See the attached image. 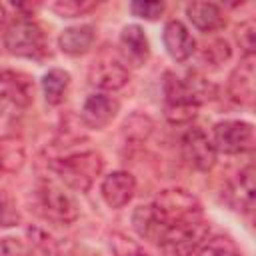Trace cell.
I'll return each instance as SVG.
<instances>
[{
    "mask_svg": "<svg viewBox=\"0 0 256 256\" xmlns=\"http://www.w3.org/2000/svg\"><path fill=\"white\" fill-rule=\"evenodd\" d=\"M202 218V206L192 192L184 188H166L150 204H142L134 210L132 224L138 236L160 246L172 230Z\"/></svg>",
    "mask_w": 256,
    "mask_h": 256,
    "instance_id": "6da1fadb",
    "label": "cell"
},
{
    "mask_svg": "<svg viewBox=\"0 0 256 256\" xmlns=\"http://www.w3.org/2000/svg\"><path fill=\"white\" fill-rule=\"evenodd\" d=\"M48 166L68 188H72L76 192H88L90 186L94 184L96 176L102 172L104 160L98 152L88 150V152L56 158Z\"/></svg>",
    "mask_w": 256,
    "mask_h": 256,
    "instance_id": "7a4b0ae2",
    "label": "cell"
},
{
    "mask_svg": "<svg viewBox=\"0 0 256 256\" xmlns=\"http://www.w3.org/2000/svg\"><path fill=\"white\" fill-rule=\"evenodd\" d=\"M4 46L10 54L20 58H42L46 52V38L34 20L16 18L6 28Z\"/></svg>",
    "mask_w": 256,
    "mask_h": 256,
    "instance_id": "3957f363",
    "label": "cell"
},
{
    "mask_svg": "<svg viewBox=\"0 0 256 256\" xmlns=\"http://www.w3.org/2000/svg\"><path fill=\"white\" fill-rule=\"evenodd\" d=\"M42 214L58 224H72L78 218V204L66 188L52 180H42L36 190Z\"/></svg>",
    "mask_w": 256,
    "mask_h": 256,
    "instance_id": "277c9868",
    "label": "cell"
},
{
    "mask_svg": "<svg viewBox=\"0 0 256 256\" xmlns=\"http://www.w3.org/2000/svg\"><path fill=\"white\" fill-rule=\"evenodd\" d=\"M214 148L222 154H244L254 148V126L242 120H224L214 126Z\"/></svg>",
    "mask_w": 256,
    "mask_h": 256,
    "instance_id": "5b68a950",
    "label": "cell"
},
{
    "mask_svg": "<svg viewBox=\"0 0 256 256\" xmlns=\"http://www.w3.org/2000/svg\"><path fill=\"white\" fill-rule=\"evenodd\" d=\"M208 232H210V226L202 218L198 222L172 230L158 248L166 256H192L202 246V242L208 238Z\"/></svg>",
    "mask_w": 256,
    "mask_h": 256,
    "instance_id": "8992f818",
    "label": "cell"
},
{
    "mask_svg": "<svg viewBox=\"0 0 256 256\" xmlns=\"http://www.w3.org/2000/svg\"><path fill=\"white\" fill-rule=\"evenodd\" d=\"M180 150L182 158L200 172H208L216 164V148L200 128H190L188 132H184L180 140Z\"/></svg>",
    "mask_w": 256,
    "mask_h": 256,
    "instance_id": "52a82bcc",
    "label": "cell"
},
{
    "mask_svg": "<svg viewBox=\"0 0 256 256\" xmlns=\"http://www.w3.org/2000/svg\"><path fill=\"white\" fill-rule=\"evenodd\" d=\"M34 100V80L16 70H0V104L18 108L30 106Z\"/></svg>",
    "mask_w": 256,
    "mask_h": 256,
    "instance_id": "ba28073f",
    "label": "cell"
},
{
    "mask_svg": "<svg viewBox=\"0 0 256 256\" xmlns=\"http://www.w3.org/2000/svg\"><path fill=\"white\" fill-rule=\"evenodd\" d=\"M88 80L92 86L102 90H120L122 86L128 84L130 74L120 60L112 56H100L98 60L92 62L88 70Z\"/></svg>",
    "mask_w": 256,
    "mask_h": 256,
    "instance_id": "9c48e42d",
    "label": "cell"
},
{
    "mask_svg": "<svg viewBox=\"0 0 256 256\" xmlns=\"http://www.w3.org/2000/svg\"><path fill=\"white\" fill-rule=\"evenodd\" d=\"M254 80H256L254 56H244L242 62L232 70V74L228 78V94H230V98L240 106H252L254 104V96H256Z\"/></svg>",
    "mask_w": 256,
    "mask_h": 256,
    "instance_id": "30bf717a",
    "label": "cell"
},
{
    "mask_svg": "<svg viewBox=\"0 0 256 256\" xmlns=\"http://www.w3.org/2000/svg\"><path fill=\"white\" fill-rule=\"evenodd\" d=\"M134 190H136V180L130 172H124V170L108 174L100 186V194H102L104 202L114 210L124 208L132 200Z\"/></svg>",
    "mask_w": 256,
    "mask_h": 256,
    "instance_id": "8fae6325",
    "label": "cell"
},
{
    "mask_svg": "<svg viewBox=\"0 0 256 256\" xmlns=\"http://www.w3.org/2000/svg\"><path fill=\"white\" fill-rule=\"evenodd\" d=\"M116 112H118V102L114 98H110L106 94H92L86 98V102L80 110V118L88 128L102 130L112 122Z\"/></svg>",
    "mask_w": 256,
    "mask_h": 256,
    "instance_id": "7c38bea8",
    "label": "cell"
},
{
    "mask_svg": "<svg viewBox=\"0 0 256 256\" xmlns=\"http://www.w3.org/2000/svg\"><path fill=\"white\" fill-rule=\"evenodd\" d=\"M164 48L166 52L176 60V62H184L188 60L194 50H196V40L192 38L190 30L180 22V20H170L164 26Z\"/></svg>",
    "mask_w": 256,
    "mask_h": 256,
    "instance_id": "4fadbf2b",
    "label": "cell"
},
{
    "mask_svg": "<svg viewBox=\"0 0 256 256\" xmlns=\"http://www.w3.org/2000/svg\"><path fill=\"white\" fill-rule=\"evenodd\" d=\"M120 52H122V58L128 62V66L140 68L148 62L150 46L140 26L136 24L124 26V30L120 32Z\"/></svg>",
    "mask_w": 256,
    "mask_h": 256,
    "instance_id": "5bb4252c",
    "label": "cell"
},
{
    "mask_svg": "<svg viewBox=\"0 0 256 256\" xmlns=\"http://www.w3.org/2000/svg\"><path fill=\"white\" fill-rule=\"evenodd\" d=\"M186 14L190 22L202 32H214L226 24L220 6L214 2H192L186 6Z\"/></svg>",
    "mask_w": 256,
    "mask_h": 256,
    "instance_id": "9a60e30c",
    "label": "cell"
},
{
    "mask_svg": "<svg viewBox=\"0 0 256 256\" xmlns=\"http://www.w3.org/2000/svg\"><path fill=\"white\" fill-rule=\"evenodd\" d=\"M92 42H94V28L90 24L70 26L62 30V34L58 36V46L68 56H80L88 52Z\"/></svg>",
    "mask_w": 256,
    "mask_h": 256,
    "instance_id": "2e32d148",
    "label": "cell"
},
{
    "mask_svg": "<svg viewBox=\"0 0 256 256\" xmlns=\"http://www.w3.org/2000/svg\"><path fill=\"white\" fill-rule=\"evenodd\" d=\"M228 194L236 210H246V212L252 210V204H254V168L252 166H246L238 174Z\"/></svg>",
    "mask_w": 256,
    "mask_h": 256,
    "instance_id": "e0dca14e",
    "label": "cell"
},
{
    "mask_svg": "<svg viewBox=\"0 0 256 256\" xmlns=\"http://www.w3.org/2000/svg\"><path fill=\"white\" fill-rule=\"evenodd\" d=\"M26 152L24 144L18 138L2 136L0 138V176L2 174H14L24 166Z\"/></svg>",
    "mask_w": 256,
    "mask_h": 256,
    "instance_id": "ac0fdd59",
    "label": "cell"
},
{
    "mask_svg": "<svg viewBox=\"0 0 256 256\" xmlns=\"http://www.w3.org/2000/svg\"><path fill=\"white\" fill-rule=\"evenodd\" d=\"M70 86V74L62 68H52L42 76V90L48 104H60Z\"/></svg>",
    "mask_w": 256,
    "mask_h": 256,
    "instance_id": "d6986e66",
    "label": "cell"
},
{
    "mask_svg": "<svg viewBox=\"0 0 256 256\" xmlns=\"http://www.w3.org/2000/svg\"><path fill=\"white\" fill-rule=\"evenodd\" d=\"M182 86H184V92H186L188 100L194 106H200V104H204V102H208L216 96V86L198 72H188L182 78Z\"/></svg>",
    "mask_w": 256,
    "mask_h": 256,
    "instance_id": "ffe728a7",
    "label": "cell"
},
{
    "mask_svg": "<svg viewBox=\"0 0 256 256\" xmlns=\"http://www.w3.org/2000/svg\"><path fill=\"white\" fill-rule=\"evenodd\" d=\"M196 256H242V252L230 236H214L202 242Z\"/></svg>",
    "mask_w": 256,
    "mask_h": 256,
    "instance_id": "44dd1931",
    "label": "cell"
},
{
    "mask_svg": "<svg viewBox=\"0 0 256 256\" xmlns=\"http://www.w3.org/2000/svg\"><path fill=\"white\" fill-rule=\"evenodd\" d=\"M96 6L98 4L90 2V0H58L50 8L62 18H76V16H82L90 10H94Z\"/></svg>",
    "mask_w": 256,
    "mask_h": 256,
    "instance_id": "7402d4cb",
    "label": "cell"
},
{
    "mask_svg": "<svg viewBox=\"0 0 256 256\" xmlns=\"http://www.w3.org/2000/svg\"><path fill=\"white\" fill-rule=\"evenodd\" d=\"M20 224V212L10 192L0 190V228H12Z\"/></svg>",
    "mask_w": 256,
    "mask_h": 256,
    "instance_id": "603a6c76",
    "label": "cell"
},
{
    "mask_svg": "<svg viewBox=\"0 0 256 256\" xmlns=\"http://www.w3.org/2000/svg\"><path fill=\"white\" fill-rule=\"evenodd\" d=\"M238 42L244 50V56H254L256 48V24L254 20H246L238 26Z\"/></svg>",
    "mask_w": 256,
    "mask_h": 256,
    "instance_id": "cb8c5ba5",
    "label": "cell"
},
{
    "mask_svg": "<svg viewBox=\"0 0 256 256\" xmlns=\"http://www.w3.org/2000/svg\"><path fill=\"white\" fill-rule=\"evenodd\" d=\"M112 252H114V256H148L134 240L126 238L124 234L112 236Z\"/></svg>",
    "mask_w": 256,
    "mask_h": 256,
    "instance_id": "d4e9b609",
    "label": "cell"
},
{
    "mask_svg": "<svg viewBox=\"0 0 256 256\" xmlns=\"http://www.w3.org/2000/svg\"><path fill=\"white\" fill-rule=\"evenodd\" d=\"M130 10L134 16L144 18V20H156L162 16L164 12V4L162 2H144V0H136L130 4Z\"/></svg>",
    "mask_w": 256,
    "mask_h": 256,
    "instance_id": "484cf974",
    "label": "cell"
},
{
    "mask_svg": "<svg viewBox=\"0 0 256 256\" xmlns=\"http://www.w3.org/2000/svg\"><path fill=\"white\" fill-rule=\"evenodd\" d=\"M202 56L208 62H212V64H220V62H224V60L230 58V46H228L226 40H220V38L218 40H212V42H208L204 46Z\"/></svg>",
    "mask_w": 256,
    "mask_h": 256,
    "instance_id": "4316f807",
    "label": "cell"
},
{
    "mask_svg": "<svg viewBox=\"0 0 256 256\" xmlns=\"http://www.w3.org/2000/svg\"><path fill=\"white\" fill-rule=\"evenodd\" d=\"M0 256H34L32 248L18 238H0Z\"/></svg>",
    "mask_w": 256,
    "mask_h": 256,
    "instance_id": "83f0119b",
    "label": "cell"
},
{
    "mask_svg": "<svg viewBox=\"0 0 256 256\" xmlns=\"http://www.w3.org/2000/svg\"><path fill=\"white\" fill-rule=\"evenodd\" d=\"M2 20H4V8L0 6V26H2Z\"/></svg>",
    "mask_w": 256,
    "mask_h": 256,
    "instance_id": "f1b7e54d",
    "label": "cell"
},
{
    "mask_svg": "<svg viewBox=\"0 0 256 256\" xmlns=\"http://www.w3.org/2000/svg\"><path fill=\"white\" fill-rule=\"evenodd\" d=\"M2 110H4V106H2V104H0V114H2Z\"/></svg>",
    "mask_w": 256,
    "mask_h": 256,
    "instance_id": "f546056e",
    "label": "cell"
}]
</instances>
